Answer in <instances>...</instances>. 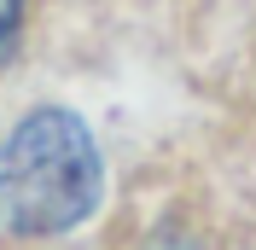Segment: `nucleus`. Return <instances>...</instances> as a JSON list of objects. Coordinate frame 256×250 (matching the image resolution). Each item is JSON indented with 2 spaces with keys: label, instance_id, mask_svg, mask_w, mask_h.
<instances>
[{
  "label": "nucleus",
  "instance_id": "1",
  "mask_svg": "<svg viewBox=\"0 0 256 250\" xmlns=\"http://www.w3.org/2000/svg\"><path fill=\"white\" fill-rule=\"evenodd\" d=\"M99 146L76 110L41 105L0 140V227L24 238L70 233L99 204Z\"/></svg>",
  "mask_w": 256,
  "mask_h": 250
},
{
  "label": "nucleus",
  "instance_id": "2",
  "mask_svg": "<svg viewBox=\"0 0 256 250\" xmlns=\"http://www.w3.org/2000/svg\"><path fill=\"white\" fill-rule=\"evenodd\" d=\"M18 35H24V0H0V64L18 52Z\"/></svg>",
  "mask_w": 256,
  "mask_h": 250
}]
</instances>
